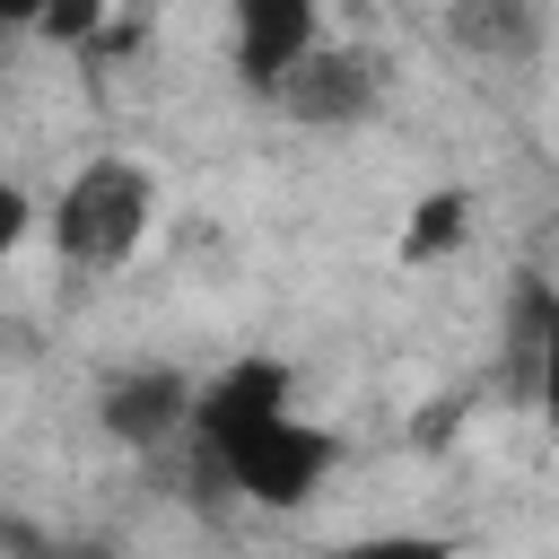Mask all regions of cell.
Wrapping results in <instances>:
<instances>
[{
	"mask_svg": "<svg viewBox=\"0 0 559 559\" xmlns=\"http://www.w3.org/2000/svg\"><path fill=\"white\" fill-rule=\"evenodd\" d=\"M524 367H533L542 419L559 428V297H533V349H524Z\"/></svg>",
	"mask_w": 559,
	"mask_h": 559,
	"instance_id": "ba28073f",
	"label": "cell"
},
{
	"mask_svg": "<svg viewBox=\"0 0 559 559\" xmlns=\"http://www.w3.org/2000/svg\"><path fill=\"white\" fill-rule=\"evenodd\" d=\"M463 227H472V192H419V210H411V227H402V262H437V253H454L463 245Z\"/></svg>",
	"mask_w": 559,
	"mask_h": 559,
	"instance_id": "52a82bcc",
	"label": "cell"
},
{
	"mask_svg": "<svg viewBox=\"0 0 559 559\" xmlns=\"http://www.w3.org/2000/svg\"><path fill=\"white\" fill-rule=\"evenodd\" d=\"M227 17H236V79L253 87V96H271L323 35V0H227Z\"/></svg>",
	"mask_w": 559,
	"mask_h": 559,
	"instance_id": "277c9868",
	"label": "cell"
},
{
	"mask_svg": "<svg viewBox=\"0 0 559 559\" xmlns=\"http://www.w3.org/2000/svg\"><path fill=\"white\" fill-rule=\"evenodd\" d=\"M454 44L489 52V61H524L533 52V9L524 0H454Z\"/></svg>",
	"mask_w": 559,
	"mask_h": 559,
	"instance_id": "8992f818",
	"label": "cell"
},
{
	"mask_svg": "<svg viewBox=\"0 0 559 559\" xmlns=\"http://www.w3.org/2000/svg\"><path fill=\"white\" fill-rule=\"evenodd\" d=\"M0 17L9 26H44V0H0Z\"/></svg>",
	"mask_w": 559,
	"mask_h": 559,
	"instance_id": "7c38bea8",
	"label": "cell"
},
{
	"mask_svg": "<svg viewBox=\"0 0 559 559\" xmlns=\"http://www.w3.org/2000/svg\"><path fill=\"white\" fill-rule=\"evenodd\" d=\"M105 9H114V0H44V26H35V35H44V44H87V35L105 26Z\"/></svg>",
	"mask_w": 559,
	"mask_h": 559,
	"instance_id": "30bf717a",
	"label": "cell"
},
{
	"mask_svg": "<svg viewBox=\"0 0 559 559\" xmlns=\"http://www.w3.org/2000/svg\"><path fill=\"white\" fill-rule=\"evenodd\" d=\"M192 445H201V480H227L253 507H306L341 463V437L297 419V376L280 358L218 367L201 384Z\"/></svg>",
	"mask_w": 559,
	"mask_h": 559,
	"instance_id": "6da1fadb",
	"label": "cell"
},
{
	"mask_svg": "<svg viewBox=\"0 0 559 559\" xmlns=\"http://www.w3.org/2000/svg\"><path fill=\"white\" fill-rule=\"evenodd\" d=\"M17 236H26V201L9 192V201H0V245H17Z\"/></svg>",
	"mask_w": 559,
	"mask_h": 559,
	"instance_id": "8fae6325",
	"label": "cell"
},
{
	"mask_svg": "<svg viewBox=\"0 0 559 559\" xmlns=\"http://www.w3.org/2000/svg\"><path fill=\"white\" fill-rule=\"evenodd\" d=\"M271 105H280L288 122H306V131H358V122L384 105V61L358 52V44H314V52L271 87Z\"/></svg>",
	"mask_w": 559,
	"mask_h": 559,
	"instance_id": "3957f363",
	"label": "cell"
},
{
	"mask_svg": "<svg viewBox=\"0 0 559 559\" xmlns=\"http://www.w3.org/2000/svg\"><path fill=\"white\" fill-rule=\"evenodd\" d=\"M192 411H201V384L183 376V367H122L114 384H105V402H96V419H105V437L114 445H166L175 428H192Z\"/></svg>",
	"mask_w": 559,
	"mask_h": 559,
	"instance_id": "5b68a950",
	"label": "cell"
},
{
	"mask_svg": "<svg viewBox=\"0 0 559 559\" xmlns=\"http://www.w3.org/2000/svg\"><path fill=\"white\" fill-rule=\"evenodd\" d=\"M332 559H463V542L454 533H358Z\"/></svg>",
	"mask_w": 559,
	"mask_h": 559,
	"instance_id": "9c48e42d",
	"label": "cell"
},
{
	"mask_svg": "<svg viewBox=\"0 0 559 559\" xmlns=\"http://www.w3.org/2000/svg\"><path fill=\"white\" fill-rule=\"evenodd\" d=\"M148 227H157V175L131 166V157H87V166L61 183V201H52V245H61V262H79V271L131 262Z\"/></svg>",
	"mask_w": 559,
	"mask_h": 559,
	"instance_id": "7a4b0ae2",
	"label": "cell"
}]
</instances>
